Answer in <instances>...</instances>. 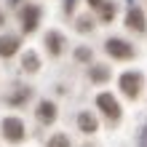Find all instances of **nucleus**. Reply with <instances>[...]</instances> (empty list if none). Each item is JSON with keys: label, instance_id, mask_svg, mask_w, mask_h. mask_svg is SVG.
<instances>
[{"label": "nucleus", "instance_id": "obj_17", "mask_svg": "<svg viewBox=\"0 0 147 147\" xmlns=\"http://www.w3.org/2000/svg\"><path fill=\"white\" fill-rule=\"evenodd\" d=\"M139 144H142V147H147V126L142 128V139H139Z\"/></svg>", "mask_w": 147, "mask_h": 147}, {"label": "nucleus", "instance_id": "obj_9", "mask_svg": "<svg viewBox=\"0 0 147 147\" xmlns=\"http://www.w3.org/2000/svg\"><path fill=\"white\" fill-rule=\"evenodd\" d=\"M78 126H80V131L94 134L96 131V118H94L91 112H80V115H78Z\"/></svg>", "mask_w": 147, "mask_h": 147}, {"label": "nucleus", "instance_id": "obj_11", "mask_svg": "<svg viewBox=\"0 0 147 147\" xmlns=\"http://www.w3.org/2000/svg\"><path fill=\"white\" fill-rule=\"evenodd\" d=\"M88 3L96 8V11L102 13V19L105 22H110L112 19V13H115V8H112V3H105V0H88Z\"/></svg>", "mask_w": 147, "mask_h": 147}, {"label": "nucleus", "instance_id": "obj_12", "mask_svg": "<svg viewBox=\"0 0 147 147\" xmlns=\"http://www.w3.org/2000/svg\"><path fill=\"white\" fill-rule=\"evenodd\" d=\"M107 78H110V70H107V67H94V70H91V80H99V83H105Z\"/></svg>", "mask_w": 147, "mask_h": 147}, {"label": "nucleus", "instance_id": "obj_14", "mask_svg": "<svg viewBox=\"0 0 147 147\" xmlns=\"http://www.w3.org/2000/svg\"><path fill=\"white\" fill-rule=\"evenodd\" d=\"M48 147H70V139H67L64 134H56L48 139Z\"/></svg>", "mask_w": 147, "mask_h": 147}, {"label": "nucleus", "instance_id": "obj_6", "mask_svg": "<svg viewBox=\"0 0 147 147\" xmlns=\"http://www.w3.org/2000/svg\"><path fill=\"white\" fill-rule=\"evenodd\" d=\"M16 51H19V38H13V35H3L0 38V56L3 59L13 56Z\"/></svg>", "mask_w": 147, "mask_h": 147}, {"label": "nucleus", "instance_id": "obj_16", "mask_svg": "<svg viewBox=\"0 0 147 147\" xmlns=\"http://www.w3.org/2000/svg\"><path fill=\"white\" fill-rule=\"evenodd\" d=\"M75 56L80 59V62H88V59H91V51H88V48H78V51H75Z\"/></svg>", "mask_w": 147, "mask_h": 147}, {"label": "nucleus", "instance_id": "obj_1", "mask_svg": "<svg viewBox=\"0 0 147 147\" xmlns=\"http://www.w3.org/2000/svg\"><path fill=\"white\" fill-rule=\"evenodd\" d=\"M120 88H123V94H126L128 99H136V96H139V91H142V75L139 72L120 75Z\"/></svg>", "mask_w": 147, "mask_h": 147}, {"label": "nucleus", "instance_id": "obj_10", "mask_svg": "<svg viewBox=\"0 0 147 147\" xmlns=\"http://www.w3.org/2000/svg\"><path fill=\"white\" fill-rule=\"evenodd\" d=\"M62 43H64V38L59 35V32H48V35H46V46H48V51L54 56L62 54Z\"/></svg>", "mask_w": 147, "mask_h": 147}, {"label": "nucleus", "instance_id": "obj_4", "mask_svg": "<svg viewBox=\"0 0 147 147\" xmlns=\"http://www.w3.org/2000/svg\"><path fill=\"white\" fill-rule=\"evenodd\" d=\"M96 105L102 107V112H105L110 120H118L120 118V107H118V102H115L112 94H99V96H96Z\"/></svg>", "mask_w": 147, "mask_h": 147}, {"label": "nucleus", "instance_id": "obj_5", "mask_svg": "<svg viewBox=\"0 0 147 147\" xmlns=\"http://www.w3.org/2000/svg\"><path fill=\"white\" fill-rule=\"evenodd\" d=\"M22 22H24V32H32L40 22V8L38 5H24L22 11Z\"/></svg>", "mask_w": 147, "mask_h": 147}, {"label": "nucleus", "instance_id": "obj_15", "mask_svg": "<svg viewBox=\"0 0 147 147\" xmlns=\"http://www.w3.org/2000/svg\"><path fill=\"white\" fill-rule=\"evenodd\" d=\"M27 96H30V88H19L13 96H8V102H11V105H19V102H24Z\"/></svg>", "mask_w": 147, "mask_h": 147}, {"label": "nucleus", "instance_id": "obj_7", "mask_svg": "<svg viewBox=\"0 0 147 147\" xmlns=\"http://www.w3.org/2000/svg\"><path fill=\"white\" fill-rule=\"evenodd\" d=\"M126 24L131 30H136V32H144V13L139 11V8H131L128 16H126Z\"/></svg>", "mask_w": 147, "mask_h": 147}, {"label": "nucleus", "instance_id": "obj_3", "mask_svg": "<svg viewBox=\"0 0 147 147\" xmlns=\"http://www.w3.org/2000/svg\"><path fill=\"white\" fill-rule=\"evenodd\" d=\"M3 134L8 142H22L24 139V123L19 118H5L3 120Z\"/></svg>", "mask_w": 147, "mask_h": 147}, {"label": "nucleus", "instance_id": "obj_8", "mask_svg": "<svg viewBox=\"0 0 147 147\" xmlns=\"http://www.w3.org/2000/svg\"><path fill=\"white\" fill-rule=\"evenodd\" d=\"M54 118H56V107L51 105V102H40V107H38V120H43V123H54Z\"/></svg>", "mask_w": 147, "mask_h": 147}, {"label": "nucleus", "instance_id": "obj_2", "mask_svg": "<svg viewBox=\"0 0 147 147\" xmlns=\"http://www.w3.org/2000/svg\"><path fill=\"white\" fill-rule=\"evenodd\" d=\"M105 48H107V54L115 56V59H131L134 56V48L128 46L126 40H120V38H110L105 43Z\"/></svg>", "mask_w": 147, "mask_h": 147}, {"label": "nucleus", "instance_id": "obj_13", "mask_svg": "<svg viewBox=\"0 0 147 147\" xmlns=\"http://www.w3.org/2000/svg\"><path fill=\"white\" fill-rule=\"evenodd\" d=\"M24 70H27V72H35L38 70V56L32 54V51H30V54H24Z\"/></svg>", "mask_w": 147, "mask_h": 147}]
</instances>
